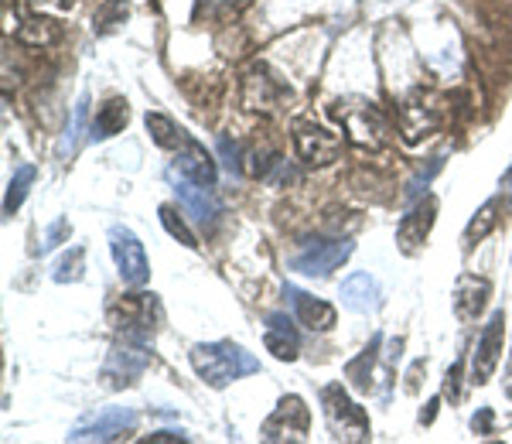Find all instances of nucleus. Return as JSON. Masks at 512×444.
I'll list each match as a JSON object with an SVG mask.
<instances>
[{"label": "nucleus", "mask_w": 512, "mask_h": 444, "mask_svg": "<svg viewBox=\"0 0 512 444\" xmlns=\"http://www.w3.org/2000/svg\"><path fill=\"white\" fill-rule=\"evenodd\" d=\"M192 369L212 390H226L229 383L260 373V359L236 342H198L192 349Z\"/></svg>", "instance_id": "f257e3e1"}, {"label": "nucleus", "mask_w": 512, "mask_h": 444, "mask_svg": "<svg viewBox=\"0 0 512 444\" xmlns=\"http://www.w3.org/2000/svg\"><path fill=\"white\" fill-rule=\"evenodd\" d=\"M321 407H325V421L335 441L362 444L373 438V427H369V414L345 393L342 383L321 386Z\"/></svg>", "instance_id": "f03ea898"}, {"label": "nucleus", "mask_w": 512, "mask_h": 444, "mask_svg": "<svg viewBox=\"0 0 512 444\" xmlns=\"http://www.w3.org/2000/svg\"><path fill=\"white\" fill-rule=\"evenodd\" d=\"M335 120L342 123L345 137L355 147H366V151H379L386 144V134H390V123L379 113L376 103L369 100H338L332 106Z\"/></svg>", "instance_id": "7ed1b4c3"}, {"label": "nucleus", "mask_w": 512, "mask_h": 444, "mask_svg": "<svg viewBox=\"0 0 512 444\" xmlns=\"http://www.w3.org/2000/svg\"><path fill=\"white\" fill-rule=\"evenodd\" d=\"M154 359V339H140V335H117L110 356H106L103 366V380L113 390H123V386H134L144 369L151 366Z\"/></svg>", "instance_id": "20e7f679"}, {"label": "nucleus", "mask_w": 512, "mask_h": 444, "mask_svg": "<svg viewBox=\"0 0 512 444\" xmlns=\"http://www.w3.org/2000/svg\"><path fill=\"white\" fill-rule=\"evenodd\" d=\"M164 308L158 294H127V298L110 304V325L117 335H140V339H154L161 328Z\"/></svg>", "instance_id": "39448f33"}, {"label": "nucleus", "mask_w": 512, "mask_h": 444, "mask_svg": "<svg viewBox=\"0 0 512 444\" xmlns=\"http://www.w3.org/2000/svg\"><path fill=\"white\" fill-rule=\"evenodd\" d=\"M355 246L349 240H328V236H308L291 257V267L304 277H328L352 257Z\"/></svg>", "instance_id": "423d86ee"}, {"label": "nucleus", "mask_w": 512, "mask_h": 444, "mask_svg": "<svg viewBox=\"0 0 512 444\" xmlns=\"http://www.w3.org/2000/svg\"><path fill=\"white\" fill-rule=\"evenodd\" d=\"M311 431V410L297 393L280 397V404L274 407V414L263 421L260 438L263 441H304Z\"/></svg>", "instance_id": "0eeeda50"}, {"label": "nucleus", "mask_w": 512, "mask_h": 444, "mask_svg": "<svg viewBox=\"0 0 512 444\" xmlns=\"http://www.w3.org/2000/svg\"><path fill=\"white\" fill-rule=\"evenodd\" d=\"M291 100V89L270 72V65L256 62L243 76V106L253 113H277L280 103Z\"/></svg>", "instance_id": "6e6552de"}, {"label": "nucleus", "mask_w": 512, "mask_h": 444, "mask_svg": "<svg viewBox=\"0 0 512 444\" xmlns=\"http://www.w3.org/2000/svg\"><path fill=\"white\" fill-rule=\"evenodd\" d=\"M137 427V410L130 407H103L96 414L82 417V421L72 427L69 441H120L127 438Z\"/></svg>", "instance_id": "1a4fd4ad"}, {"label": "nucleus", "mask_w": 512, "mask_h": 444, "mask_svg": "<svg viewBox=\"0 0 512 444\" xmlns=\"http://www.w3.org/2000/svg\"><path fill=\"white\" fill-rule=\"evenodd\" d=\"M294 151L311 168H325L342 154V137L315 120H294Z\"/></svg>", "instance_id": "9d476101"}, {"label": "nucleus", "mask_w": 512, "mask_h": 444, "mask_svg": "<svg viewBox=\"0 0 512 444\" xmlns=\"http://www.w3.org/2000/svg\"><path fill=\"white\" fill-rule=\"evenodd\" d=\"M110 250H113V260H117V270H120L123 284H127V287H144L147 281H151V263H147L144 243H140L127 226H113L110 229Z\"/></svg>", "instance_id": "9b49d317"}, {"label": "nucleus", "mask_w": 512, "mask_h": 444, "mask_svg": "<svg viewBox=\"0 0 512 444\" xmlns=\"http://www.w3.org/2000/svg\"><path fill=\"white\" fill-rule=\"evenodd\" d=\"M502 342H506V311H492L489 325L482 328L472 352V383L485 386L492 380V373L499 369L502 359Z\"/></svg>", "instance_id": "f8f14e48"}, {"label": "nucleus", "mask_w": 512, "mask_h": 444, "mask_svg": "<svg viewBox=\"0 0 512 444\" xmlns=\"http://www.w3.org/2000/svg\"><path fill=\"white\" fill-rule=\"evenodd\" d=\"M434 219H437V199H434V195H424V202H417L414 209L400 219V226H396V243H400V250L407 253V257L424 246V240L431 236Z\"/></svg>", "instance_id": "ddd939ff"}, {"label": "nucleus", "mask_w": 512, "mask_h": 444, "mask_svg": "<svg viewBox=\"0 0 512 444\" xmlns=\"http://www.w3.org/2000/svg\"><path fill=\"white\" fill-rule=\"evenodd\" d=\"M284 294H287V298H291V304H294L297 322L308 328V332H332V328H335L338 311H335L328 301H321V298H315V294L301 291V287H294V284H287V287H284Z\"/></svg>", "instance_id": "4468645a"}, {"label": "nucleus", "mask_w": 512, "mask_h": 444, "mask_svg": "<svg viewBox=\"0 0 512 444\" xmlns=\"http://www.w3.org/2000/svg\"><path fill=\"white\" fill-rule=\"evenodd\" d=\"M171 178V185H175V195H178V202H181V209L192 216L198 226H212V222L219 219V199L209 192L205 185H195V182H188V178H175V175H168Z\"/></svg>", "instance_id": "2eb2a0df"}, {"label": "nucleus", "mask_w": 512, "mask_h": 444, "mask_svg": "<svg viewBox=\"0 0 512 444\" xmlns=\"http://www.w3.org/2000/svg\"><path fill=\"white\" fill-rule=\"evenodd\" d=\"M175 164V171L181 178H188V182H195V185H205V188H212L216 185V161H212V154L205 151L202 144L198 141H192V137H188V144L181 147L178 151V158L171 161Z\"/></svg>", "instance_id": "dca6fc26"}, {"label": "nucleus", "mask_w": 512, "mask_h": 444, "mask_svg": "<svg viewBox=\"0 0 512 444\" xmlns=\"http://www.w3.org/2000/svg\"><path fill=\"white\" fill-rule=\"evenodd\" d=\"M263 342H267V352H274V359H280V363H294L297 352H301V335H297L294 322L284 315V311H277V315L267 318Z\"/></svg>", "instance_id": "f3484780"}, {"label": "nucleus", "mask_w": 512, "mask_h": 444, "mask_svg": "<svg viewBox=\"0 0 512 444\" xmlns=\"http://www.w3.org/2000/svg\"><path fill=\"white\" fill-rule=\"evenodd\" d=\"M437 123H441V113H437V106H431L427 100H407L400 106V130L403 137H407V144H417L420 137H427L431 130H437Z\"/></svg>", "instance_id": "a211bd4d"}, {"label": "nucleus", "mask_w": 512, "mask_h": 444, "mask_svg": "<svg viewBox=\"0 0 512 444\" xmlns=\"http://www.w3.org/2000/svg\"><path fill=\"white\" fill-rule=\"evenodd\" d=\"M489 298H492V284L485 277L465 274L458 287H454V311H458L461 322H472V318H478V311L489 304Z\"/></svg>", "instance_id": "6ab92c4d"}, {"label": "nucleus", "mask_w": 512, "mask_h": 444, "mask_svg": "<svg viewBox=\"0 0 512 444\" xmlns=\"http://www.w3.org/2000/svg\"><path fill=\"white\" fill-rule=\"evenodd\" d=\"M342 301L349 311H359V315H369L383 304V291H379L376 277L369 274H352L342 281Z\"/></svg>", "instance_id": "aec40b11"}, {"label": "nucleus", "mask_w": 512, "mask_h": 444, "mask_svg": "<svg viewBox=\"0 0 512 444\" xmlns=\"http://www.w3.org/2000/svg\"><path fill=\"white\" fill-rule=\"evenodd\" d=\"M127 120H130L127 100H123V96H113V100H106L99 106L93 123H89V141H106V137H113V134H123Z\"/></svg>", "instance_id": "412c9836"}, {"label": "nucleus", "mask_w": 512, "mask_h": 444, "mask_svg": "<svg viewBox=\"0 0 512 444\" xmlns=\"http://www.w3.org/2000/svg\"><path fill=\"white\" fill-rule=\"evenodd\" d=\"M144 127H147V134H151V141L164 147V151H181V147L188 144L185 130H181L171 117H164V113H147Z\"/></svg>", "instance_id": "4be33fe9"}, {"label": "nucleus", "mask_w": 512, "mask_h": 444, "mask_svg": "<svg viewBox=\"0 0 512 444\" xmlns=\"http://www.w3.org/2000/svg\"><path fill=\"white\" fill-rule=\"evenodd\" d=\"M59 38H62V28L52 18H41V14L28 18L18 28V41H21V45H28V48H48V45H55Z\"/></svg>", "instance_id": "5701e85b"}, {"label": "nucleus", "mask_w": 512, "mask_h": 444, "mask_svg": "<svg viewBox=\"0 0 512 444\" xmlns=\"http://www.w3.org/2000/svg\"><path fill=\"white\" fill-rule=\"evenodd\" d=\"M379 345H383V335H373V342L362 349L359 359H352L349 366H345V373H349L352 386H359V390H373V369H376V356H379Z\"/></svg>", "instance_id": "b1692460"}, {"label": "nucleus", "mask_w": 512, "mask_h": 444, "mask_svg": "<svg viewBox=\"0 0 512 444\" xmlns=\"http://www.w3.org/2000/svg\"><path fill=\"white\" fill-rule=\"evenodd\" d=\"M35 164H21L18 171H14L11 185H7V195H4V216H14V212L21 209L24 195H28V188L35 185Z\"/></svg>", "instance_id": "393cba45"}, {"label": "nucleus", "mask_w": 512, "mask_h": 444, "mask_svg": "<svg viewBox=\"0 0 512 444\" xmlns=\"http://www.w3.org/2000/svg\"><path fill=\"white\" fill-rule=\"evenodd\" d=\"M86 117H89V96H82L72 110L69 123H65V134H62V144H59V158H72L79 147V137H82V127H86Z\"/></svg>", "instance_id": "a878e982"}, {"label": "nucleus", "mask_w": 512, "mask_h": 444, "mask_svg": "<svg viewBox=\"0 0 512 444\" xmlns=\"http://www.w3.org/2000/svg\"><path fill=\"white\" fill-rule=\"evenodd\" d=\"M495 212H499V199H489V202L482 205V209L475 212V219L465 226V243L485 240V236H489L492 229L499 226V216H495Z\"/></svg>", "instance_id": "bb28decb"}, {"label": "nucleus", "mask_w": 512, "mask_h": 444, "mask_svg": "<svg viewBox=\"0 0 512 444\" xmlns=\"http://www.w3.org/2000/svg\"><path fill=\"white\" fill-rule=\"evenodd\" d=\"M82 270H86V250H82V246H72L69 253H65V257L55 263V281L59 284H76L79 277H82Z\"/></svg>", "instance_id": "cd10ccee"}, {"label": "nucleus", "mask_w": 512, "mask_h": 444, "mask_svg": "<svg viewBox=\"0 0 512 444\" xmlns=\"http://www.w3.org/2000/svg\"><path fill=\"white\" fill-rule=\"evenodd\" d=\"M158 216H161V226L168 229V233L175 236L178 243H185L188 250H195V246H198V243H195V233L185 226V219L178 216V209H175V205H161V209H158Z\"/></svg>", "instance_id": "c85d7f7f"}, {"label": "nucleus", "mask_w": 512, "mask_h": 444, "mask_svg": "<svg viewBox=\"0 0 512 444\" xmlns=\"http://www.w3.org/2000/svg\"><path fill=\"white\" fill-rule=\"evenodd\" d=\"M441 168H444V158H431V164H427V168H420L417 175H414V182L407 185V199H420V195L427 192V185L434 182V175Z\"/></svg>", "instance_id": "c756f323"}, {"label": "nucleus", "mask_w": 512, "mask_h": 444, "mask_svg": "<svg viewBox=\"0 0 512 444\" xmlns=\"http://www.w3.org/2000/svg\"><path fill=\"white\" fill-rule=\"evenodd\" d=\"M123 21H127V4H123V0H110V4L99 11V28L96 31L99 35H106V31H113Z\"/></svg>", "instance_id": "7c9ffc66"}, {"label": "nucleus", "mask_w": 512, "mask_h": 444, "mask_svg": "<svg viewBox=\"0 0 512 444\" xmlns=\"http://www.w3.org/2000/svg\"><path fill=\"white\" fill-rule=\"evenodd\" d=\"M69 233H72V226H69V222H65V219H55L52 226H48L45 240L38 243V257H45V253H52L55 246H59V243H62V240H65V236H69Z\"/></svg>", "instance_id": "2f4dec72"}, {"label": "nucleus", "mask_w": 512, "mask_h": 444, "mask_svg": "<svg viewBox=\"0 0 512 444\" xmlns=\"http://www.w3.org/2000/svg\"><path fill=\"white\" fill-rule=\"evenodd\" d=\"M461 369H465V363H454L448 369V376H444V397H451V404H458L461 400Z\"/></svg>", "instance_id": "473e14b6"}, {"label": "nucleus", "mask_w": 512, "mask_h": 444, "mask_svg": "<svg viewBox=\"0 0 512 444\" xmlns=\"http://www.w3.org/2000/svg\"><path fill=\"white\" fill-rule=\"evenodd\" d=\"M472 431L475 434H492V410L489 407H482L478 414L472 417Z\"/></svg>", "instance_id": "72a5a7b5"}, {"label": "nucleus", "mask_w": 512, "mask_h": 444, "mask_svg": "<svg viewBox=\"0 0 512 444\" xmlns=\"http://www.w3.org/2000/svg\"><path fill=\"white\" fill-rule=\"evenodd\" d=\"M236 0H198V14H219V11H229Z\"/></svg>", "instance_id": "f704fd0d"}, {"label": "nucleus", "mask_w": 512, "mask_h": 444, "mask_svg": "<svg viewBox=\"0 0 512 444\" xmlns=\"http://www.w3.org/2000/svg\"><path fill=\"white\" fill-rule=\"evenodd\" d=\"M147 441H151V444H158V441H164V444H175V441H192V438H188L185 431H154Z\"/></svg>", "instance_id": "c9c22d12"}, {"label": "nucleus", "mask_w": 512, "mask_h": 444, "mask_svg": "<svg viewBox=\"0 0 512 444\" xmlns=\"http://www.w3.org/2000/svg\"><path fill=\"white\" fill-rule=\"evenodd\" d=\"M38 4L48 11H72V7H79V0H38Z\"/></svg>", "instance_id": "e433bc0d"}, {"label": "nucleus", "mask_w": 512, "mask_h": 444, "mask_svg": "<svg viewBox=\"0 0 512 444\" xmlns=\"http://www.w3.org/2000/svg\"><path fill=\"white\" fill-rule=\"evenodd\" d=\"M437 407H441V397H434L431 404H427V410H420V424H431L437 417Z\"/></svg>", "instance_id": "4c0bfd02"}, {"label": "nucleus", "mask_w": 512, "mask_h": 444, "mask_svg": "<svg viewBox=\"0 0 512 444\" xmlns=\"http://www.w3.org/2000/svg\"><path fill=\"white\" fill-rule=\"evenodd\" d=\"M502 195H506V199L512 202V168L506 171V175H502Z\"/></svg>", "instance_id": "58836bf2"}, {"label": "nucleus", "mask_w": 512, "mask_h": 444, "mask_svg": "<svg viewBox=\"0 0 512 444\" xmlns=\"http://www.w3.org/2000/svg\"><path fill=\"white\" fill-rule=\"evenodd\" d=\"M509 397H512V386H509Z\"/></svg>", "instance_id": "ea45409f"}]
</instances>
